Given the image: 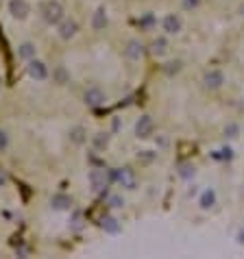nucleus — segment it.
I'll list each match as a JSON object with an SVG mask.
<instances>
[{
  "mask_svg": "<svg viewBox=\"0 0 244 259\" xmlns=\"http://www.w3.org/2000/svg\"><path fill=\"white\" fill-rule=\"evenodd\" d=\"M101 229L105 231V233H118L120 231L118 218H114V216H105V218L101 220Z\"/></svg>",
  "mask_w": 244,
  "mask_h": 259,
  "instance_id": "2eb2a0df",
  "label": "nucleus"
},
{
  "mask_svg": "<svg viewBox=\"0 0 244 259\" xmlns=\"http://www.w3.org/2000/svg\"><path fill=\"white\" fill-rule=\"evenodd\" d=\"M50 205H53V209H70V205H72V199H70L68 194H55L53 199H50Z\"/></svg>",
  "mask_w": 244,
  "mask_h": 259,
  "instance_id": "4468645a",
  "label": "nucleus"
},
{
  "mask_svg": "<svg viewBox=\"0 0 244 259\" xmlns=\"http://www.w3.org/2000/svg\"><path fill=\"white\" fill-rule=\"evenodd\" d=\"M35 53H37V48H35V44H31V41H24V44L18 46V57L24 59V61L35 59Z\"/></svg>",
  "mask_w": 244,
  "mask_h": 259,
  "instance_id": "ddd939ff",
  "label": "nucleus"
},
{
  "mask_svg": "<svg viewBox=\"0 0 244 259\" xmlns=\"http://www.w3.org/2000/svg\"><path fill=\"white\" fill-rule=\"evenodd\" d=\"M107 144H109V135H107V133H96V135H94V146H96L98 150L107 148Z\"/></svg>",
  "mask_w": 244,
  "mask_h": 259,
  "instance_id": "aec40b11",
  "label": "nucleus"
},
{
  "mask_svg": "<svg viewBox=\"0 0 244 259\" xmlns=\"http://www.w3.org/2000/svg\"><path fill=\"white\" fill-rule=\"evenodd\" d=\"M179 174L183 179H190V177H194V166H190V163H181V170Z\"/></svg>",
  "mask_w": 244,
  "mask_h": 259,
  "instance_id": "412c9836",
  "label": "nucleus"
},
{
  "mask_svg": "<svg viewBox=\"0 0 244 259\" xmlns=\"http://www.w3.org/2000/svg\"><path fill=\"white\" fill-rule=\"evenodd\" d=\"M109 207H114V209H118V207H122L124 205V200H122V196H118V194H114V196H109Z\"/></svg>",
  "mask_w": 244,
  "mask_h": 259,
  "instance_id": "4be33fe9",
  "label": "nucleus"
},
{
  "mask_svg": "<svg viewBox=\"0 0 244 259\" xmlns=\"http://www.w3.org/2000/svg\"><path fill=\"white\" fill-rule=\"evenodd\" d=\"M57 33H59V37L61 40H72L74 35L79 33V22L74 20V18H63V20L57 24Z\"/></svg>",
  "mask_w": 244,
  "mask_h": 259,
  "instance_id": "39448f33",
  "label": "nucleus"
},
{
  "mask_svg": "<svg viewBox=\"0 0 244 259\" xmlns=\"http://www.w3.org/2000/svg\"><path fill=\"white\" fill-rule=\"evenodd\" d=\"M181 26H183L181 18L175 16V13H168L162 20V29H163V33H168V35H177V33L181 31Z\"/></svg>",
  "mask_w": 244,
  "mask_h": 259,
  "instance_id": "9d476101",
  "label": "nucleus"
},
{
  "mask_svg": "<svg viewBox=\"0 0 244 259\" xmlns=\"http://www.w3.org/2000/svg\"><path fill=\"white\" fill-rule=\"evenodd\" d=\"M224 133H229V138H236V133H238V126H236V124H229V126H224Z\"/></svg>",
  "mask_w": 244,
  "mask_h": 259,
  "instance_id": "393cba45",
  "label": "nucleus"
},
{
  "mask_svg": "<svg viewBox=\"0 0 244 259\" xmlns=\"http://www.w3.org/2000/svg\"><path fill=\"white\" fill-rule=\"evenodd\" d=\"M223 83H224V74L220 72V70H207L205 72V77H203V85L207 87V89H220L223 87Z\"/></svg>",
  "mask_w": 244,
  "mask_h": 259,
  "instance_id": "6e6552de",
  "label": "nucleus"
},
{
  "mask_svg": "<svg viewBox=\"0 0 244 259\" xmlns=\"http://www.w3.org/2000/svg\"><path fill=\"white\" fill-rule=\"evenodd\" d=\"M238 242H240V244H244V229H240V231H238Z\"/></svg>",
  "mask_w": 244,
  "mask_h": 259,
  "instance_id": "cd10ccee",
  "label": "nucleus"
},
{
  "mask_svg": "<svg viewBox=\"0 0 244 259\" xmlns=\"http://www.w3.org/2000/svg\"><path fill=\"white\" fill-rule=\"evenodd\" d=\"M107 22H109V18H107V9L98 7L96 11H94V16H92V29L94 31H105Z\"/></svg>",
  "mask_w": 244,
  "mask_h": 259,
  "instance_id": "f8f14e48",
  "label": "nucleus"
},
{
  "mask_svg": "<svg viewBox=\"0 0 244 259\" xmlns=\"http://www.w3.org/2000/svg\"><path fill=\"white\" fill-rule=\"evenodd\" d=\"M140 24H142V26H151L153 24V16H146L142 22H140Z\"/></svg>",
  "mask_w": 244,
  "mask_h": 259,
  "instance_id": "bb28decb",
  "label": "nucleus"
},
{
  "mask_svg": "<svg viewBox=\"0 0 244 259\" xmlns=\"http://www.w3.org/2000/svg\"><path fill=\"white\" fill-rule=\"evenodd\" d=\"M155 133V122L151 116H142L138 122H135V135L140 139H148Z\"/></svg>",
  "mask_w": 244,
  "mask_h": 259,
  "instance_id": "423d86ee",
  "label": "nucleus"
},
{
  "mask_svg": "<svg viewBox=\"0 0 244 259\" xmlns=\"http://www.w3.org/2000/svg\"><path fill=\"white\" fill-rule=\"evenodd\" d=\"M0 85H2V79H0Z\"/></svg>",
  "mask_w": 244,
  "mask_h": 259,
  "instance_id": "c85d7f7f",
  "label": "nucleus"
},
{
  "mask_svg": "<svg viewBox=\"0 0 244 259\" xmlns=\"http://www.w3.org/2000/svg\"><path fill=\"white\" fill-rule=\"evenodd\" d=\"M7 181H9L7 172H4V170H0V187H4V185H7Z\"/></svg>",
  "mask_w": 244,
  "mask_h": 259,
  "instance_id": "a878e982",
  "label": "nucleus"
},
{
  "mask_svg": "<svg viewBox=\"0 0 244 259\" xmlns=\"http://www.w3.org/2000/svg\"><path fill=\"white\" fill-rule=\"evenodd\" d=\"M70 142L77 146H83L87 142V131L83 129V126H74V129L70 131Z\"/></svg>",
  "mask_w": 244,
  "mask_h": 259,
  "instance_id": "f3484780",
  "label": "nucleus"
},
{
  "mask_svg": "<svg viewBox=\"0 0 244 259\" xmlns=\"http://www.w3.org/2000/svg\"><path fill=\"white\" fill-rule=\"evenodd\" d=\"M181 2H183V9H187V11L201 7V0H181Z\"/></svg>",
  "mask_w": 244,
  "mask_h": 259,
  "instance_id": "b1692460",
  "label": "nucleus"
},
{
  "mask_svg": "<svg viewBox=\"0 0 244 259\" xmlns=\"http://www.w3.org/2000/svg\"><path fill=\"white\" fill-rule=\"evenodd\" d=\"M7 148H9V135L0 129V153H4Z\"/></svg>",
  "mask_w": 244,
  "mask_h": 259,
  "instance_id": "5701e85b",
  "label": "nucleus"
},
{
  "mask_svg": "<svg viewBox=\"0 0 244 259\" xmlns=\"http://www.w3.org/2000/svg\"><path fill=\"white\" fill-rule=\"evenodd\" d=\"M53 79L59 83V85H63V83L70 81V74H68V70H65L63 65H57V68H55V72H53Z\"/></svg>",
  "mask_w": 244,
  "mask_h": 259,
  "instance_id": "a211bd4d",
  "label": "nucleus"
},
{
  "mask_svg": "<svg viewBox=\"0 0 244 259\" xmlns=\"http://www.w3.org/2000/svg\"><path fill=\"white\" fill-rule=\"evenodd\" d=\"M9 13H11L16 20H24L31 13V7L26 0H11V2H9Z\"/></svg>",
  "mask_w": 244,
  "mask_h": 259,
  "instance_id": "1a4fd4ad",
  "label": "nucleus"
},
{
  "mask_svg": "<svg viewBox=\"0 0 244 259\" xmlns=\"http://www.w3.org/2000/svg\"><path fill=\"white\" fill-rule=\"evenodd\" d=\"M83 100H85V105H87V107L96 109V107H102V105H105L107 96H105V92H102L101 87L92 85V87H87V89H85V94H83Z\"/></svg>",
  "mask_w": 244,
  "mask_h": 259,
  "instance_id": "f03ea898",
  "label": "nucleus"
},
{
  "mask_svg": "<svg viewBox=\"0 0 244 259\" xmlns=\"http://www.w3.org/2000/svg\"><path fill=\"white\" fill-rule=\"evenodd\" d=\"M40 13H41V20L50 26H57L59 22L63 20V7H61L57 0H46V2H41Z\"/></svg>",
  "mask_w": 244,
  "mask_h": 259,
  "instance_id": "f257e3e1",
  "label": "nucleus"
},
{
  "mask_svg": "<svg viewBox=\"0 0 244 259\" xmlns=\"http://www.w3.org/2000/svg\"><path fill=\"white\" fill-rule=\"evenodd\" d=\"M166 48H168V41L163 40V37H157V40L151 44L153 55H163V53H166Z\"/></svg>",
  "mask_w": 244,
  "mask_h": 259,
  "instance_id": "6ab92c4d",
  "label": "nucleus"
},
{
  "mask_svg": "<svg viewBox=\"0 0 244 259\" xmlns=\"http://www.w3.org/2000/svg\"><path fill=\"white\" fill-rule=\"evenodd\" d=\"M124 55H126V59H131V61H140V59H142V55H144L142 41L131 40L129 44H126V48H124Z\"/></svg>",
  "mask_w": 244,
  "mask_h": 259,
  "instance_id": "9b49d317",
  "label": "nucleus"
},
{
  "mask_svg": "<svg viewBox=\"0 0 244 259\" xmlns=\"http://www.w3.org/2000/svg\"><path fill=\"white\" fill-rule=\"evenodd\" d=\"M216 205V192L214 190H205L203 194H201V199H199V207L201 209H212V207Z\"/></svg>",
  "mask_w": 244,
  "mask_h": 259,
  "instance_id": "dca6fc26",
  "label": "nucleus"
},
{
  "mask_svg": "<svg viewBox=\"0 0 244 259\" xmlns=\"http://www.w3.org/2000/svg\"><path fill=\"white\" fill-rule=\"evenodd\" d=\"M111 181H118L126 190H135V172L131 168H120L111 172Z\"/></svg>",
  "mask_w": 244,
  "mask_h": 259,
  "instance_id": "20e7f679",
  "label": "nucleus"
},
{
  "mask_svg": "<svg viewBox=\"0 0 244 259\" xmlns=\"http://www.w3.org/2000/svg\"><path fill=\"white\" fill-rule=\"evenodd\" d=\"M90 183H92V190L94 192H102L107 187V183L111 181V174H107L105 170H101V168H96V170L90 172Z\"/></svg>",
  "mask_w": 244,
  "mask_h": 259,
  "instance_id": "0eeeda50",
  "label": "nucleus"
},
{
  "mask_svg": "<svg viewBox=\"0 0 244 259\" xmlns=\"http://www.w3.org/2000/svg\"><path fill=\"white\" fill-rule=\"evenodd\" d=\"M26 74H29L33 81H46L48 79V65L40 59H31L29 65H26Z\"/></svg>",
  "mask_w": 244,
  "mask_h": 259,
  "instance_id": "7ed1b4c3",
  "label": "nucleus"
}]
</instances>
